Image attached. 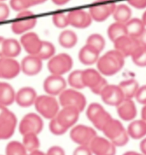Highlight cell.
<instances>
[{
    "label": "cell",
    "instance_id": "7a4b0ae2",
    "mask_svg": "<svg viewBox=\"0 0 146 155\" xmlns=\"http://www.w3.org/2000/svg\"><path fill=\"white\" fill-rule=\"evenodd\" d=\"M103 132L106 138L110 140L116 147L126 146L130 139L127 131L122 124L119 120L114 118L109 122V124L103 130Z\"/></svg>",
    "mask_w": 146,
    "mask_h": 155
},
{
    "label": "cell",
    "instance_id": "cb8c5ba5",
    "mask_svg": "<svg viewBox=\"0 0 146 155\" xmlns=\"http://www.w3.org/2000/svg\"><path fill=\"white\" fill-rule=\"evenodd\" d=\"M129 137L134 140H140L146 136V123L142 119L133 120L127 128Z\"/></svg>",
    "mask_w": 146,
    "mask_h": 155
},
{
    "label": "cell",
    "instance_id": "603a6c76",
    "mask_svg": "<svg viewBox=\"0 0 146 155\" xmlns=\"http://www.w3.org/2000/svg\"><path fill=\"white\" fill-rule=\"evenodd\" d=\"M100 52L89 45H85L79 51V59L85 65H91L96 64L99 59Z\"/></svg>",
    "mask_w": 146,
    "mask_h": 155
},
{
    "label": "cell",
    "instance_id": "5b68a950",
    "mask_svg": "<svg viewBox=\"0 0 146 155\" xmlns=\"http://www.w3.org/2000/svg\"><path fill=\"white\" fill-rule=\"evenodd\" d=\"M82 80L85 87H89L93 94L97 95H100L108 85L106 79L102 76L98 70L94 69L82 70Z\"/></svg>",
    "mask_w": 146,
    "mask_h": 155
},
{
    "label": "cell",
    "instance_id": "9a60e30c",
    "mask_svg": "<svg viewBox=\"0 0 146 155\" xmlns=\"http://www.w3.org/2000/svg\"><path fill=\"white\" fill-rule=\"evenodd\" d=\"M81 111L74 106H64L58 111L56 118L67 130L73 127L79 119Z\"/></svg>",
    "mask_w": 146,
    "mask_h": 155
},
{
    "label": "cell",
    "instance_id": "ee69618b",
    "mask_svg": "<svg viewBox=\"0 0 146 155\" xmlns=\"http://www.w3.org/2000/svg\"><path fill=\"white\" fill-rule=\"evenodd\" d=\"M10 15V9L8 5L0 2V22L5 21Z\"/></svg>",
    "mask_w": 146,
    "mask_h": 155
},
{
    "label": "cell",
    "instance_id": "484cf974",
    "mask_svg": "<svg viewBox=\"0 0 146 155\" xmlns=\"http://www.w3.org/2000/svg\"><path fill=\"white\" fill-rule=\"evenodd\" d=\"M21 51V45L15 39H5L3 44V57L15 58Z\"/></svg>",
    "mask_w": 146,
    "mask_h": 155
},
{
    "label": "cell",
    "instance_id": "7c38bea8",
    "mask_svg": "<svg viewBox=\"0 0 146 155\" xmlns=\"http://www.w3.org/2000/svg\"><path fill=\"white\" fill-rule=\"evenodd\" d=\"M115 50L118 51L124 58L131 57L134 51L140 45L138 39L130 37L128 35H124L114 42Z\"/></svg>",
    "mask_w": 146,
    "mask_h": 155
},
{
    "label": "cell",
    "instance_id": "d6986e66",
    "mask_svg": "<svg viewBox=\"0 0 146 155\" xmlns=\"http://www.w3.org/2000/svg\"><path fill=\"white\" fill-rule=\"evenodd\" d=\"M42 60L36 55H27L21 63V70L27 75H38L42 70Z\"/></svg>",
    "mask_w": 146,
    "mask_h": 155
},
{
    "label": "cell",
    "instance_id": "ac0fdd59",
    "mask_svg": "<svg viewBox=\"0 0 146 155\" xmlns=\"http://www.w3.org/2000/svg\"><path fill=\"white\" fill-rule=\"evenodd\" d=\"M21 45L23 46L24 50L28 55H36L40 50L42 40L35 33H27L21 38Z\"/></svg>",
    "mask_w": 146,
    "mask_h": 155
},
{
    "label": "cell",
    "instance_id": "6da1fadb",
    "mask_svg": "<svg viewBox=\"0 0 146 155\" xmlns=\"http://www.w3.org/2000/svg\"><path fill=\"white\" fill-rule=\"evenodd\" d=\"M124 64L125 58L118 51L110 50L99 58L97 66L100 74L110 76L118 73L123 68Z\"/></svg>",
    "mask_w": 146,
    "mask_h": 155
},
{
    "label": "cell",
    "instance_id": "277c9868",
    "mask_svg": "<svg viewBox=\"0 0 146 155\" xmlns=\"http://www.w3.org/2000/svg\"><path fill=\"white\" fill-rule=\"evenodd\" d=\"M116 5L114 0H96L89 9L91 19L98 22L103 21L113 15Z\"/></svg>",
    "mask_w": 146,
    "mask_h": 155
},
{
    "label": "cell",
    "instance_id": "2e32d148",
    "mask_svg": "<svg viewBox=\"0 0 146 155\" xmlns=\"http://www.w3.org/2000/svg\"><path fill=\"white\" fill-rule=\"evenodd\" d=\"M101 98L106 105L118 106L125 100L121 88L117 85H108L101 93Z\"/></svg>",
    "mask_w": 146,
    "mask_h": 155
},
{
    "label": "cell",
    "instance_id": "1f68e13d",
    "mask_svg": "<svg viewBox=\"0 0 146 155\" xmlns=\"http://www.w3.org/2000/svg\"><path fill=\"white\" fill-rule=\"evenodd\" d=\"M111 119H112V117L108 111H106L104 109H103L91 119V122L92 123V124L95 126L96 129L103 131V130L105 128L106 125L109 124V122Z\"/></svg>",
    "mask_w": 146,
    "mask_h": 155
},
{
    "label": "cell",
    "instance_id": "d590c367",
    "mask_svg": "<svg viewBox=\"0 0 146 155\" xmlns=\"http://www.w3.org/2000/svg\"><path fill=\"white\" fill-rule=\"evenodd\" d=\"M133 64L138 67H146V46L140 45L131 56Z\"/></svg>",
    "mask_w": 146,
    "mask_h": 155
},
{
    "label": "cell",
    "instance_id": "f546056e",
    "mask_svg": "<svg viewBox=\"0 0 146 155\" xmlns=\"http://www.w3.org/2000/svg\"><path fill=\"white\" fill-rule=\"evenodd\" d=\"M113 16L116 22L125 24L131 19L132 10L126 5H116V10L113 13Z\"/></svg>",
    "mask_w": 146,
    "mask_h": 155
},
{
    "label": "cell",
    "instance_id": "ffe728a7",
    "mask_svg": "<svg viewBox=\"0 0 146 155\" xmlns=\"http://www.w3.org/2000/svg\"><path fill=\"white\" fill-rule=\"evenodd\" d=\"M38 97L36 90L31 87H23L15 94V101L21 107H29L34 105Z\"/></svg>",
    "mask_w": 146,
    "mask_h": 155
},
{
    "label": "cell",
    "instance_id": "e575fe53",
    "mask_svg": "<svg viewBox=\"0 0 146 155\" xmlns=\"http://www.w3.org/2000/svg\"><path fill=\"white\" fill-rule=\"evenodd\" d=\"M56 48L52 43L49 41H43L42 40V45L39 53L37 54V57H39L41 60H47L50 59L53 56H55Z\"/></svg>",
    "mask_w": 146,
    "mask_h": 155
},
{
    "label": "cell",
    "instance_id": "8fae6325",
    "mask_svg": "<svg viewBox=\"0 0 146 155\" xmlns=\"http://www.w3.org/2000/svg\"><path fill=\"white\" fill-rule=\"evenodd\" d=\"M92 154L116 155V147L109 139L97 135L89 145Z\"/></svg>",
    "mask_w": 146,
    "mask_h": 155
},
{
    "label": "cell",
    "instance_id": "4dcf8cb0",
    "mask_svg": "<svg viewBox=\"0 0 146 155\" xmlns=\"http://www.w3.org/2000/svg\"><path fill=\"white\" fill-rule=\"evenodd\" d=\"M108 35L110 40L114 43L116 40L126 35V30L125 24L120 22H114L112 23L108 28Z\"/></svg>",
    "mask_w": 146,
    "mask_h": 155
},
{
    "label": "cell",
    "instance_id": "f6af8a7d",
    "mask_svg": "<svg viewBox=\"0 0 146 155\" xmlns=\"http://www.w3.org/2000/svg\"><path fill=\"white\" fill-rule=\"evenodd\" d=\"M73 155H93L91 153V149L87 146H79L76 147Z\"/></svg>",
    "mask_w": 146,
    "mask_h": 155
},
{
    "label": "cell",
    "instance_id": "816d5d0a",
    "mask_svg": "<svg viewBox=\"0 0 146 155\" xmlns=\"http://www.w3.org/2000/svg\"><path fill=\"white\" fill-rule=\"evenodd\" d=\"M69 1L70 0H52V2L56 5H64Z\"/></svg>",
    "mask_w": 146,
    "mask_h": 155
},
{
    "label": "cell",
    "instance_id": "7bdbcfd3",
    "mask_svg": "<svg viewBox=\"0 0 146 155\" xmlns=\"http://www.w3.org/2000/svg\"><path fill=\"white\" fill-rule=\"evenodd\" d=\"M135 98H136L137 101L138 103H140L144 105H146V85L139 87Z\"/></svg>",
    "mask_w": 146,
    "mask_h": 155
},
{
    "label": "cell",
    "instance_id": "681fc988",
    "mask_svg": "<svg viewBox=\"0 0 146 155\" xmlns=\"http://www.w3.org/2000/svg\"><path fill=\"white\" fill-rule=\"evenodd\" d=\"M139 149H140V153L142 154L146 155V136L144 138H143L139 143Z\"/></svg>",
    "mask_w": 146,
    "mask_h": 155
},
{
    "label": "cell",
    "instance_id": "b9f144b4",
    "mask_svg": "<svg viewBox=\"0 0 146 155\" xmlns=\"http://www.w3.org/2000/svg\"><path fill=\"white\" fill-rule=\"evenodd\" d=\"M103 109H104V108L100 104H98V103H91V105L88 106L87 110H86V116H87L88 119L91 121V119Z\"/></svg>",
    "mask_w": 146,
    "mask_h": 155
},
{
    "label": "cell",
    "instance_id": "52a82bcc",
    "mask_svg": "<svg viewBox=\"0 0 146 155\" xmlns=\"http://www.w3.org/2000/svg\"><path fill=\"white\" fill-rule=\"evenodd\" d=\"M47 67L51 75H62L72 69L73 59L67 53H60L50 58Z\"/></svg>",
    "mask_w": 146,
    "mask_h": 155
},
{
    "label": "cell",
    "instance_id": "db71d44e",
    "mask_svg": "<svg viewBox=\"0 0 146 155\" xmlns=\"http://www.w3.org/2000/svg\"><path fill=\"white\" fill-rule=\"evenodd\" d=\"M141 118L142 120L144 121L146 123V105H144V107H143V109H142Z\"/></svg>",
    "mask_w": 146,
    "mask_h": 155
},
{
    "label": "cell",
    "instance_id": "5bb4252c",
    "mask_svg": "<svg viewBox=\"0 0 146 155\" xmlns=\"http://www.w3.org/2000/svg\"><path fill=\"white\" fill-rule=\"evenodd\" d=\"M21 64L15 58H0V78L13 79L21 72Z\"/></svg>",
    "mask_w": 146,
    "mask_h": 155
},
{
    "label": "cell",
    "instance_id": "ba28073f",
    "mask_svg": "<svg viewBox=\"0 0 146 155\" xmlns=\"http://www.w3.org/2000/svg\"><path fill=\"white\" fill-rule=\"evenodd\" d=\"M59 104L62 107L74 106L80 111H83L86 105L85 95L76 89H65L59 95Z\"/></svg>",
    "mask_w": 146,
    "mask_h": 155
},
{
    "label": "cell",
    "instance_id": "f5cc1de1",
    "mask_svg": "<svg viewBox=\"0 0 146 155\" xmlns=\"http://www.w3.org/2000/svg\"><path fill=\"white\" fill-rule=\"evenodd\" d=\"M5 38L0 36V58L3 57V44H4V41H5Z\"/></svg>",
    "mask_w": 146,
    "mask_h": 155
},
{
    "label": "cell",
    "instance_id": "bcb514c9",
    "mask_svg": "<svg viewBox=\"0 0 146 155\" xmlns=\"http://www.w3.org/2000/svg\"><path fill=\"white\" fill-rule=\"evenodd\" d=\"M46 155H65V152L63 150V148H62L61 147L53 146L49 148Z\"/></svg>",
    "mask_w": 146,
    "mask_h": 155
},
{
    "label": "cell",
    "instance_id": "f907efd6",
    "mask_svg": "<svg viewBox=\"0 0 146 155\" xmlns=\"http://www.w3.org/2000/svg\"><path fill=\"white\" fill-rule=\"evenodd\" d=\"M138 41L140 43V45L146 46V28L144 30V32L142 33V35L138 37Z\"/></svg>",
    "mask_w": 146,
    "mask_h": 155
},
{
    "label": "cell",
    "instance_id": "836d02e7",
    "mask_svg": "<svg viewBox=\"0 0 146 155\" xmlns=\"http://www.w3.org/2000/svg\"><path fill=\"white\" fill-rule=\"evenodd\" d=\"M5 155H28L24 146L20 141L12 140L5 147Z\"/></svg>",
    "mask_w": 146,
    "mask_h": 155
},
{
    "label": "cell",
    "instance_id": "3957f363",
    "mask_svg": "<svg viewBox=\"0 0 146 155\" xmlns=\"http://www.w3.org/2000/svg\"><path fill=\"white\" fill-rule=\"evenodd\" d=\"M59 105V102L56 100L54 96L48 94L38 96L34 103L37 111L47 119H52L56 117L60 110Z\"/></svg>",
    "mask_w": 146,
    "mask_h": 155
},
{
    "label": "cell",
    "instance_id": "d4e9b609",
    "mask_svg": "<svg viewBox=\"0 0 146 155\" xmlns=\"http://www.w3.org/2000/svg\"><path fill=\"white\" fill-rule=\"evenodd\" d=\"M125 27L126 35L135 39H138V37L146 28L143 21L139 18H131L126 23H125Z\"/></svg>",
    "mask_w": 146,
    "mask_h": 155
},
{
    "label": "cell",
    "instance_id": "4316f807",
    "mask_svg": "<svg viewBox=\"0 0 146 155\" xmlns=\"http://www.w3.org/2000/svg\"><path fill=\"white\" fill-rule=\"evenodd\" d=\"M15 100V92L12 86L7 82H0V104L10 105Z\"/></svg>",
    "mask_w": 146,
    "mask_h": 155
},
{
    "label": "cell",
    "instance_id": "11a10c76",
    "mask_svg": "<svg viewBox=\"0 0 146 155\" xmlns=\"http://www.w3.org/2000/svg\"><path fill=\"white\" fill-rule=\"evenodd\" d=\"M122 155H144L141 153H138L135 151H127L126 153H124Z\"/></svg>",
    "mask_w": 146,
    "mask_h": 155
},
{
    "label": "cell",
    "instance_id": "f1b7e54d",
    "mask_svg": "<svg viewBox=\"0 0 146 155\" xmlns=\"http://www.w3.org/2000/svg\"><path fill=\"white\" fill-rule=\"evenodd\" d=\"M58 41L62 47L69 49V48H73L77 44L78 37L74 31L64 30L59 35Z\"/></svg>",
    "mask_w": 146,
    "mask_h": 155
},
{
    "label": "cell",
    "instance_id": "44dd1931",
    "mask_svg": "<svg viewBox=\"0 0 146 155\" xmlns=\"http://www.w3.org/2000/svg\"><path fill=\"white\" fill-rule=\"evenodd\" d=\"M17 119L15 115L10 111L9 114L2 121H0V140L10 138L15 133Z\"/></svg>",
    "mask_w": 146,
    "mask_h": 155
},
{
    "label": "cell",
    "instance_id": "9f6ffc18",
    "mask_svg": "<svg viewBox=\"0 0 146 155\" xmlns=\"http://www.w3.org/2000/svg\"><path fill=\"white\" fill-rule=\"evenodd\" d=\"M28 155H46V153H45L44 152H42V151H40L39 149H38V150L33 151V152L29 153V154H28Z\"/></svg>",
    "mask_w": 146,
    "mask_h": 155
},
{
    "label": "cell",
    "instance_id": "60d3db41",
    "mask_svg": "<svg viewBox=\"0 0 146 155\" xmlns=\"http://www.w3.org/2000/svg\"><path fill=\"white\" fill-rule=\"evenodd\" d=\"M10 7L16 11L26 10L27 8L33 6L31 0H10Z\"/></svg>",
    "mask_w": 146,
    "mask_h": 155
},
{
    "label": "cell",
    "instance_id": "9c48e42d",
    "mask_svg": "<svg viewBox=\"0 0 146 155\" xmlns=\"http://www.w3.org/2000/svg\"><path fill=\"white\" fill-rule=\"evenodd\" d=\"M97 135L96 130L94 129L83 124L76 125L70 131L71 140L79 146L89 147Z\"/></svg>",
    "mask_w": 146,
    "mask_h": 155
},
{
    "label": "cell",
    "instance_id": "30bf717a",
    "mask_svg": "<svg viewBox=\"0 0 146 155\" xmlns=\"http://www.w3.org/2000/svg\"><path fill=\"white\" fill-rule=\"evenodd\" d=\"M44 128V122L41 117L36 113H28L23 117L19 124V131L22 135L27 133L39 135Z\"/></svg>",
    "mask_w": 146,
    "mask_h": 155
},
{
    "label": "cell",
    "instance_id": "7402d4cb",
    "mask_svg": "<svg viewBox=\"0 0 146 155\" xmlns=\"http://www.w3.org/2000/svg\"><path fill=\"white\" fill-rule=\"evenodd\" d=\"M117 107V113L122 120L132 121L137 116V107L132 100H125Z\"/></svg>",
    "mask_w": 146,
    "mask_h": 155
},
{
    "label": "cell",
    "instance_id": "f35d334b",
    "mask_svg": "<svg viewBox=\"0 0 146 155\" xmlns=\"http://www.w3.org/2000/svg\"><path fill=\"white\" fill-rule=\"evenodd\" d=\"M52 21L53 24L59 28H64L67 26L69 25L68 14L62 12H57L52 15Z\"/></svg>",
    "mask_w": 146,
    "mask_h": 155
},
{
    "label": "cell",
    "instance_id": "91938a15",
    "mask_svg": "<svg viewBox=\"0 0 146 155\" xmlns=\"http://www.w3.org/2000/svg\"><path fill=\"white\" fill-rule=\"evenodd\" d=\"M1 1H5V0H0V2H1Z\"/></svg>",
    "mask_w": 146,
    "mask_h": 155
},
{
    "label": "cell",
    "instance_id": "6f0895ef",
    "mask_svg": "<svg viewBox=\"0 0 146 155\" xmlns=\"http://www.w3.org/2000/svg\"><path fill=\"white\" fill-rule=\"evenodd\" d=\"M46 1V0H31V3H32V5H33H33L43 4V3H45Z\"/></svg>",
    "mask_w": 146,
    "mask_h": 155
},
{
    "label": "cell",
    "instance_id": "e0dca14e",
    "mask_svg": "<svg viewBox=\"0 0 146 155\" xmlns=\"http://www.w3.org/2000/svg\"><path fill=\"white\" fill-rule=\"evenodd\" d=\"M69 25L75 27L76 28H86L91 24V15L89 12H86L84 10L77 9L71 10L68 14Z\"/></svg>",
    "mask_w": 146,
    "mask_h": 155
},
{
    "label": "cell",
    "instance_id": "7dc6e473",
    "mask_svg": "<svg viewBox=\"0 0 146 155\" xmlns=\"http://www.w3.org/2000/svg\"><path fill=\"white\" fill-rule=\"evenodd\" d=\"M127 2L132 7L138 9V10L146 8V0H127Z\"/></svg>",
    "mask_w": 146,
    "mask_h": 155
},
{
    "label": "cell",
    "instance_id": "74e56055",
    "mask_svg": "<svg viewBox=\"0 0 146 155\" xmlns=\"http://www.w3.org/2000/svg\"><path fill=\"white\" fill-rule=\"evenodd\" d=\"M86 45H89L95 48L97 51L101 52L104 49L105 46V40L104 38L99 34H92L86 40Z\"/></svg>",
    "mask_w": 146,
    "mask_h": 155
},
{
    "label": "cell",
    "instance_id": "d6a6232c",
    "mask_svg": "<svg viewBox=\"0 0 146 155\" xmlns=\"http://www.w3.org/2000/svg\"><path fill=\"white\" fill-rule=\"evenodd\" d=\"M22 144L26 148V150L31 153L33 151L39 149L40 146V142L39 140L38 135H36L34 133H27L23 135Z\"/></svg>",
    "mask_w": 146,
    "mask_h": 155
},
{
    "label": "cell",
    "instance_id": "8992f818",
    "mask_svg": "<svg viewBox=\"0 0 146 155\" xmlns=\"http://www.w3.org/2000/svg\"><path fill=\"white\" fill-rule=\"evenodd\" d=\"M37 23V18L34 14L26 10L19 12L15 21L11 24V30L15 35H21L33 28Z\"/></svg>",
    "mask_w": 146,
    "mask_h": 155
},
{
    "label": "cell",
    "instance_id": "8d00e7d4",
    "mask_svg": "<svg viewBox=\"0 0 146 155\" xmlns=\"http://www.w3.org/2000/svg\"><path fill=\"white\" fill-rule=\"evenodd\" d=\"M68 82L74 89H83L85 85L82 80V70H77L71 72L68 78Z\"/></svg>",
    "mask_w": 146,
    "mask_h": 155
},
{
    "label": "cell",
    "instance_id": "c3c4849f",
    "mask_svg": "<svg viewBox=\"0 0 146 155\" xmlns=\"http://www.w3.org/2000/svg\"><path fill=\"white\" fill-rule=\"evenodd\" d=\"M10 110L7 109V106L1 105L0 104V121H2L4 118H5V117L9 114Z\"/></svg>",
    "mask_w": 146,
    "mask_h": 155
},
{
    "label": "cell",
    "instance_id": "83f0119b",
    "mask_svg": "<svg viewBox=\"0 0 146 155\" xmlns=\"http://www.w3.org/2000/svg\"><path fill=\"white\" fill-rule=\"evenodd\" d=\"M118 86L121 88L124 98L126 100H132L133 98H135L137 92L139 88L138 81L134 79L123 81Z\"/></svg>",
    "mask_w": 146,
    "mask_h": 155
},
{
    "label": "cell",
    "instance_id": "680465c9",
    "mask_svg": "<svg viewBox=\"0 0 146 155\" xmlns=\"http://www.w3.org/2000/svg\"><path fill=\"white\" fill-rule=\"evenodd\" d=\"M141 20L143 21V22H144V24L146 28V11H144V13L143 14V17H142Z\"/></svg>",
    "mask_w": 146,
    "mask_h": 155
},
{
    "label": "cell",
    "instance_id": "4fadbf2b",
    "mask_svg": "<svg viewBox=\"0 0 146 155\" xmlns=\"http://www.w3.org/2000/svg\"><path fill=\"white\" fill-rule=\"evenodd\" d=\"M67 81L62 75H50L44 81V90L50 96L60 95L66 89Z\"/></svg>",
    "mask_w": 146,
    "mask_h": 155
},
{
    "label": "cell",
    "instance_id": "ab89813d",
    "mask_svg": "<svg viewBox=\"0 0 146 155\" xmlns=\"http://www.w3.org/2000/svg\"><path fill=\"white\" fill-rule=\"evenodd\" d=\"M49 128H50V132L55 135H64L66 132L68 131V130L66 128H64L63 126H62L59 124V122L57 121V119L56 117L50 119Z\"/></svg>",
    "mask_w": 146,
    "mask_h": 155
}]
</instances>
